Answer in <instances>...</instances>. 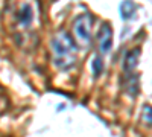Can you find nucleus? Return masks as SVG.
Returning a JSON list of instances; mask_svg holds the SVG:
<instances>
[{
	"mask_svg": "<svg viewBox=\"0 0 152 137\" xmlns=\"http://www.w3.org/2000/svg\"><path fill=\"white\" fill-rule=\"evenodd\" d=\"M53 49V59L59 70H69L76 59V47L72 40V37L67 32H58L52 40Z\"/></svg>",
	"mask_w": 152,
	"mask_h": 137,
	"instance_id": "nucleus-1",
	"label": "nucleus"
},
{
	"mask_svg": "<svg viewBox=\"0 0 152 137\" xmlns=\"http://www.w3.org/2000/svg\"><path fill=\"white\" fill-rule=\"evenodd\" d=\"M143 117H145V120L148 122V127H149V125H151V107H149V105H146L145 110H143Z\"/></svg>",
	"mask_w": 152,
	"mask_h": 137,
	"instance_id": "nucleus-8",
	"label": "nucleus"
},
{
	"mask_svg": "<svg viewBox=\"0 0 152 137\" xmlns=\"http://www.w3.org/2000/svg\"><path fill=\"white\" fill-rule=\"evenodd\" d=\"M100 73H102V59H100L99 56H96L93 59V75H94V78H97Z\"/></svg>",
	"mask_w": 152,
	"mask_h": 137,
	"instance_id": "nucleus-7",
	"label": "nucleus"
},
{
	"mask_svg": "<svg viewBox=\"0 0 152 137\" xmlns=\"http://www.w3.org/2000/svg\"><path fill=\"white\" fill-rule=\"evenodd\" d=\"M134 9H135V5L131 2V0H125V2L122 3V6H120V14H122L123 18L128 20L134 14Z\"/></svg>",
	"mask_w": 152,
	"mask_h": 137,
	"instance_id": "nucleus-6",
	"label": "nucleus"
},
{
	"mask_svg": "<svg viewBox=\"0 0 152 137\" xmlns=\"http://www.w3.org/2000/svg\"><path fill=\"white\" fill-rule=\"evenodd\" d=\"M138 56H140V49H134V51L128 52V55L125 56V61H123V69L125 72H131L134 70V67L137 66L138 63Z\"/></svg>",
	"mask_w": 152,
	"mask_h": 137,
	"instance_id": "nucleus-5",
	"label": "nucleus"
},
{
	"mask_svg": "<svg viewBox=\"0 0 152 137\" xmlns=\"http://www.w3.org/2000/svg\"><path fill=\"white\" fill-rule=\"evenodd\" d=\"M75 35L78 37V40L88 44L90 43V31H91V17L90 15H81L75 21Z\"/></svg>",
	"mask_w": 152,
	"mask_h": 137,
	"instance_id": "nucleus-2",
	"label": "nucleus"
},
{
	"mask_svg": "<svg viewBox=\"0 0 152 137\" xmlns=\"http://www.w3.org/2000/svg\"><path fill=\"white\" fill-rule=\"evenodd\" d=\"M15 18L21 26H29V24L32 23V18H34V11H32L31 5H21L17 9Z\"/></svg>",
	"mask_w": 152,
	"mask_h": 137,
	"instance_id": "nucleus-4",
	"label": "nucleus"
},
{
	"mask_svg": "<svg viewBox=\"0 0 152 137\" xmlns=\"http://www.w3.org/2000/svg\"><path fill=\"white\" fill-rule=\"evenodd\" d=\"M97 40H99V47L102 52H108L111 49V41H113V32L110 23H104L100 26V31L97 34Z\"/></svg>",
	"mask_w": 152,
	"mask_h": 137,
	"instance_id": "nucleus-3",
	"label": "nucleus"
}]
</instances>
